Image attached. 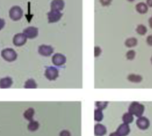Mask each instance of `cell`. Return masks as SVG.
Wrapping results in <instances>:
<instances>
[{
  "instance_id": "6da1fadb",
  "label": "cell",
  "mask_w": 152,
  "mask_h": 136,
  "mask_svg": "<svg viewBox=\"0 0 152 136\" xmlns=\"http://www.w3.org/2000/svg\"><path fill=\"white\" fill-rule=\"evenodd\" d=\"M145 110V107L144 105H142L141 103L138 102V101H133L130 104L129 108H128V112L130 114H132L133 117H142L143 113Z\"/></svg>"
},
{
  "instance_id": "7a4b0ae2",
  "label": "cell",
  "mask_w": 152,
  "mask_h": 136,
  "mask_svg": "<svg viewBox=\"0 0 152 136\" xmlns=\"http://www.w3.org/2000/svg\"><path fill=\"white\" fill-rule=\"evenodd\" d=\"M2 58L8 62H13L17 59V53L12 48H6L1 52Z\"/></svg>"
},
{
  "instance_id": "3957f363",
  "label": "cell",
  "mask_w": 152,
  "mask_h": 136,
  "mask_svg": "<svg viewBox=\"0 0 152 136\" xmlns=\"http://www.w3.org/2000/svg\"><path fill=\"white\" fill-rule=\"evenodd\" d=\"M23 15V9L20 6H13L9 10V17L13 21H19V20H21Z\"/></svg>"
},
{
  "instance_id": "277c9868",
  "label": "cell",
  "mask_w": 152,
  "mask_h": 136,
  "mask_svg": "<svg viewBox=\"0 0 152 136\" xmlns=\"http://www.w3.org/2000/svg\"><path fill=\"white\" fill-rule=\"evenodd\" d=\"M45 77L50 81L56 80L59 77V71L55 67H48L45 71Z\"/></svg>"
},
{
  "instance_id": "5b68a950",
  "label": "cell",
  "mask_w": 152,
  "mask_h": 136,
  "mask_svg": "<svg viewBox=\"0 0 152 136\" xmlns=\"http://www.w3.org/2000/svg\"><path fill=\"white\" fill-rule=\"evenodd\" d=\"M39 53L41 56H45V57H49L53 54L54 53V48L51 45H41L39 46Z\"/></svg>"
},
{
  "instance_id": "8992f818",
  "label": "cell",
  "mask_w": 152,
  "mask_h": 136,
  "mask_svg": "<svg viewBox=\"0 0 152 136\" xmlns=\"http://www.w3.org/2000/svg\"><path fill=\"white\" fill-rule=\"evenodd\" d=\"M23 35L26 37V38L33 39L38 37L39 35V30L36 27H28L23 30Z\"/></svg>"
},
{
  "instance_id": "52a82bcc",
  "label": "cell",
  "mask_w": 152,
  "mask_h": 136,
  "mask_svg": "<svg viewBox=\"0 0 152 136\" xmlns=\"http://www.w3.org/2000/svg\"><path fill=\"white\" fill-rule=\"evenodd\" d=\"M63 14L61 12H57V11H50L48 13V20L49 23H55L61 20Z\"/></svg>"
},
{
  "instance_id": "ba28073f",
  "label": "cell",
  "mask_w": 152,
  "mask_h": 136,
  "mask_svg": "<svg viewBox=\"0 0 152 136\" xmlns=\"http://www.w3.org/2000/svg\"><path fill=\"white\" fill-rule=\"evenodd\" d=\"M136 125L140 130H147V129H148V127L150 125V122L147 117H138V119L136 120Z\"/></svg>"
},
{
  "instance_id": "9c48e42d",
  "label": "cell",
  "mask_w": 152,
  "mask_h": 136,
  "mask_svg": "<svg viewBox=\"0 0 152 136\" xmlns=\"http://www.w3.org/2000/svg\"><path fill=\"white\" fill-rule=\"evenodd\" d=\"M26 42H27V38L23 35V33H18L13 37V44L15 46H22L25 45Z\"/></svg>"
},
{
  "instance_id": "30bf717a",
  "label": "cell",
  "mask_w": 152,
  "mask_h": 136,
  "mask_svg": "<svg viewBox=\"0 0 152 136\" xmlns=\"http://www.w3.org/2000/svg\"><path fill=\"white\" fill-rule=\"evenodd\" d=\"M52 62L57 66V67H60V66H63L65 62H66V58L64 54L62 53H56L55 55H53L52 57Z\"/></svg>"
},
{
  "instance_id": "8fae6325",
  "label": "cell",
  "mask_w": 152,
  "mask_h": 136,
  "mask_svg": "<svg viewBox=\"0 0 152 136\" xmlns=\"http://www.w3.org/2000/svg\"><path fill=\"white\" fill-rule=\"evenodd\" d=\"M50 7L52 11H57L61 12L64 7V0H53L50 4Z\"/></svg>"
},
{
  "instance_id": "7c38bea8",
  "label": "cell",
  "mask_w": 152,
  "mask_h": 136,
  "mask_svg": "<svg viewBox=\"0 0 152 136\" xmlns=\"http://www.w3.org/2000/svg\"><path fill=\"white\" fill-rule=\"evenodd\" d=\"M119 136H127L130 133V127L128 124H122L118 126L116 132H115Z\"/></svg>"
},
{
  "instance_id": "4fadbf2b",
  "label": "cell",
  "mask_w": 152,
  "mask_h": 136,
  "mask_svg": "<svg viewBox=\"0 0 152 136\" xmlns=\"http://www.w3.org/2000/svg\"><path fill=\"white\" fill-rule=\"evenodd\" d=\"M107 133V128L101 124H97L94 126V134L96 136H104Z\"/></svg>"
},
{
  "instance_id": "5bb4252c",
  "label": "cell",
  "mask_w": 152,
  "mask_h": 136,
  "mask_svg": "<svg viewBox=\"0 0 152 136\" xmlns=\"http://www.w3.org/2000/svg\"><path fill=\"white\" fill-rule=\"evenodd\" d=\"M12 86H13V79L11 78L7 77L0 79V88L7 89V88H10Z\"/></svg>"
},
{
  "instance_id": "9a60e30c",
  "label": "cell",
  "mask_w": 152,
  "mask_h": 136,
  "mask_svg": "<svg viewBox=\"0 0 152 136\" xmlns=\"http://www.w3.org/2000/svg\"><path fill=\"white\" fill-rule=\"evenodd\" d=\"M34 115H35V110H34V109H32V108H30V109H26V110L24 111V113H23L24 118H25L26 120L30 121V122L33 120Z\"/></svg>"
},
{
  "instance_id": "2e32d148",
  "label": "cell",
  "mask_w": 152,
  "mask_h": 136,
  "mask_svg": "<svg viewBox=\"0 0 152 136\" xmlns=\"http://www.w3.org/2000/svg\"><path fill=\"white\" fill-rule=\"evenodd\" d=\"M135 9H136V11H137L139 14H146V13L148 12V6H147L145 3H143V2L138 3V4L136 5Z\"/></svg>"
},
{
  "instance_id": "e0dca14e",
  "label": "cell",
  "mask_w": 152,
  "mask_h": 136,
  "mask_svg": "<svg viewBox=\"0 0 152 136\" xmlns=\"http://www.w3.org/2000/svg\"><path fill=\"white\" fill-rule=\"evenodd\" d=\"M127 79L132 83L138 84L142 81V77L140 75H137V74H130V75H128Z\"/></svg>"
},
{
  "instance_id": "ac0fdd59",
  "label": "cell",
  "mask_w": 152,
  "mask_h": 136,
  "mask_svg": "<svg viewBox=\"0 0 152 136\" xmlns=\"http://www.w3.org/2000/svg\"><path fill=\"white\" fill-rule=\"evenodd\" d=\"M122 120L124 122L123 124H128L129 125L130 124H132L133 122V116L132 114H130L129 112H127V113H125V114L123 115Z\"/></svg>"
},
{
  "instance_id": "d6986e66",
  "label": "cell",
  "mask_w": 152,
  "mask_h": 136,
  "mask_svg": "<svg viewBox=\"0 0 152 136\" xmlns=\"http://www.w3.org/2000/svg\"><path fill=\"white\" fill-rule=\"evenodd\" d=\"M37 86H38V85H37L36 81L32 78L28 79L24 84V88H26V89H35V88H37Z\"/></svg>"
},
{
  "instance_id": "ffe728a7",
  "label": "cell",
  "mask_w": 152,
  "mask_h": 136,
  "mask_svg": "<svg viewBox=\"0 0 152 136\" xmlns=\"http://www.w3.org/2000/svg\"><path fill=\"white\" fill-rule=\"evenodd\" d=\"M27 128H28V130H29L30 132H36V131L39 130V122L32 120V121H31V122L29 123Z\"/></svg>"
},
{
  "instance_id": "44dd1931",
  "label": "cell",
  "mask_w": 152,
  "mask_h": 136,
  "mask_svg": "<svg viewBox=\"0 0 152 136\" xmlns=\"http://www.w3.org/2000/svg\"><path fill=\"white\" fill-rule=\"evenodd\" d=\"M137 43H138V41H137V39H136L135 37H129V38H127V39L125 40L124 45H125L127 47L132 48V47L136 46V45H137Z\"/></svg>"
},
{
  "instance_id": "7402d4cb",
  "label": "cell",
  "mask_w": 152,
  "mask_h": 136,
  "mask_svg": "<svg viewBox=\"0 0 152 136\" xmlns=\"http://www.w3.org/2000/svg\"><path fill=\"white\" fill-rule=\"evenodd\" d=\"M103 118H104V115H103L102 110L96 109L94 110V120L97 122H101L103 120Z\"/></svg>"
},
{
  "instance_id": "603a6c76",
  "label": "cell",
  "mask_w": 152,
  "mask_h": 136,
  "mask_svg": "<svg viewBox=\"0 0 152 136\" xmlns=\"http://www.w3.org/2000/svg\"><path fill=\"white\" fill-rule=\"evenodd\" d=\"M136 32L139 34V35H141V36H144L146 33H147V28L145 27V25L143 24H139L136 28Z\"/></svg>"
},
{
  "instance_id": "cb8c5ba5",
  "label": "cell",
  "mask_w": 152,
  "mask_h": 136,
  "mask_svg": "<svg viewBox=\"0 0 152 136\" xmlns=\"http://www.w3.org/2000/svg\"><path fill=\"white\" fill-rule=\"evenodd\" d=\"M95 105H96L97 109H99V110L103 111V109H105L107 107L108 102L107 101H96Z\"/></svg>"
},
{
  "instance_id": "d4e9b609",
  "label": "cell",
  "mask_w": 152,
  "mask_h": 136,
  "mask_svg": "<svg viewBox=\"0 0 152 136\" xmlns=\"http://www.w3.org/2000/svg\"><path fill=\"white\" fill-rule=\"evenodd\" d=\"M135 55H136V53H135V51H133V50H130V51H128V52L126 53V58H127L128 60H133V59L135 58Z\"/></svg>"
},
{
  "instance_id": "484cf974",
  "label": "cell",
  "mask_w": 152,
  "mask_h": 136,
  "mask_svg": "<svg viewBox=\"0 0 152 136\" xmlns=\"http://www.w3.org/2000/svg\"><path fill=\"white\" fill-rule=\"evenodd\" d=\"M101 53H102L101 48L99 46H95V48H94V56L95 57H99L101 54Z\"/></svg>"
},
{
  "instance_id": "4316f807",
  "label": "cell",
  "mask_w": 152,
  "mask_h": 136,
  "mask_svg": "<svg viewBox=\"0 0 152 136\" xmlns=\"http://www.w3.org/2000/svg\"><path fill=\"white\" fill-rule=\"evenodd\" d=\"M99 2L101 3L102 6H109L112 2V0H99Z\"/></svg>"
},
{
  "instance_id": "83f0119b",
  "label": "cell",
  "mask_w": 152,
  "mask_h": 136,
  "mask_svg": "<svg viewBox=\"0 0 152 136\" xmlns=\"http://www.w3.org/2000/svg\"><path fill=\"white\" fill-rule=\"evenodd\" d=\"M59 136H71V133H70V132L67 131V130H63V131L60 132Z\"/></svg>"
},
{
  "instance_id": "f1b7e54d",
  "label": "cell",
  "mask_w": 152,
  "mask_h": 136,
  "mask_svg": "<svg viewBox=\"0 0 152 136\" xmlns=\"http://www.w3.org/2000/svg\"><path fill=\"white\" fill-rule=\"evenodd\" d=\"M146 41H147V44H148V45H150V46H152V35H150V36H148V37H147V39H146Z\"/></svg>"
},
{
  "instance_id": "f546056e",
  "label": "cell",
  "mask_w": 152,
  "mask_h": 136,
  "mask_svg": "<svg viewBox=\"0 0 152 136\" xmlns=\"http://www.w3.org/2000/svg\"><path fill=\"white\" fill-rule=\"evenodd\" d=\"M6 25V22L4 19H0V30H2Z\"/></svg>"
},
{
  "instance_id": "4dcf8cb0",
  "label": "cell",
  "mask_w": 152,
  "mask_h": 136,
  "mask_svg": "<svg viewBox=\"0 0 152 136\" xmlns=\"http://www.w3.org/2000/svg\"><path fill=\"white\" fill-rule=\"evenodd\" d=\"M146 5H147V6H148L149 7H152V0H147Z\"/></svg>"
},
{
  "instance_id": "1f68e13d",
  "label": "cell",
  "mask_w": 152,
  "mask_h": 136,
  "mask_svg": "<svg viewBox=\"0 0 152 136\" xmlns=\"http://www.w3.org/2000/svg\"><path fill=\"white\" fill-rule=\"evenodd\" d=\"M148 25H149V27L152 29V17H150V18L148 19Z\"/></svg>"
},
{
  "instance_id": "d6a6232c",
  "label": "cell",
  "mask_w": 152,
  "mask_h": 136,
  "mask_svg": "<svg viewBox=\"0 0 152 136\" xmlns=\"http://www.w3.org/2000/svg\"><path fill=\"white\" fill-rule=\"evenodd\" d=\"M109 136H119V135H118V134H117L116 132H112V133H111V134H110Z\"/></svg>"
},
{
  "instance_id": "836d02e7",
  "label": "cell",
  "mask_w": 152,
  "mask_h": 136,
  "mask_svg": "<svg viewBox=\"0 0 152 136\" xmlns=\"http://www.w3.org/2000/svg\"><path fill=\"white\" fill-rule=\"evenodd\" d=\"M128 1H129V2H133L134 0H128Z\"/></svg>"
},
{
  "instance_id": "e575fe53",
  "label": "cell",
  "mask_w": 152,
  "mask_h": 136,
  "mask_svg": "<svg viewBox=\"0 0 152 136\" xmlns=\"http://www.w3.org/2000/svg\"><path fill=\"white\" fill-rule=\"evenodd\" d=\"M150 61H151V63H152V57L150 58Z\"/></svg>"
}]
</instances>
